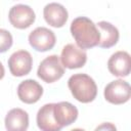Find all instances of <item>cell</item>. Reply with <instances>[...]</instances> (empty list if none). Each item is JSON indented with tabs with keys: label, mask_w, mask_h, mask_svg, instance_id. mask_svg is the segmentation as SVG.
<instances>
[{
	"label": "cell",
	"mask_w": 131,
	"mask_h": 131,
	"mask_svg": "<svg viewBox=\"0 0 131 131\" xmlns=\"http://www.w3.org/2000/svg\"><path fill=\"white\" fill-rule=\"evenodd\" d=\"M70 30L76 44L83 50L98 46L100 42V32L97 26L86 16L76 17L72 21Z\"/></svg>",
	"instance_id": "cell-1"
},
{
	"label": "cell",
	"mask_w": 131,
	"mask_h": 131,
	"mask_svg": "<svg viewBox=\"0 0 131 131\" xmlns=\"http://www.w3.org/2000/svg\"><path fill=\"white\" fill-rule=\"evenodd\" d=\"M69 89L78 101L88 103L95 99L97 94V86L94 80L87 74H75L68 81Z\"/></svg>",
	"instance_id": "cell-2"
},
{
	"label": "cell",
	"mask_w": 131,
	"mask_h": 131,
	"mask_svg": "<svg viewBox=\"0 0 131 131\" xmlns=\"http://www.w3.org/2000/svg\"><path fill=\"white\" fill-rule=\"evenodd\" d=\"M63 74L64 68L60 61V57L56 54L45 57L37 70V76L46 83H53L59 80Z\"/></svg>",
	"instance_id": "cell-3"
},
{
	"label": "cell",
	"mask_w": 131,
	"mask_h": 131,
	"mask_svg": "<svg viewBox=\"0 0 131 131\" xmlns=\"http://www.w3.org/2000/svg\"><path fill=\"white\" fill-rule=\"evenodd\" d=\"M103 95L110 103L123 104L131 98V85L122 79L112 81L105 86Z\"/></svg>",
	"instance_id": "cell-4"
},
{
	"label": "cell",
	"mask_w": 131,
	"mask_h": 131,
	"mask_svg": "<svg viewBox=\"0 0 131 131\" xmlns=\"http://www.w3.org/2000/svg\"><path fill=\"white\" fill-rule=\"evenodd\" d=\"M55 42L56 38L54 33L45 27H38L29 35L30 45L39 52H45L52 49Z\"/></svg>",
	"instance_id": "cell-5"
},
{
	"label": "cell",
	"mask_w": 131,
	"mask_h": 131,
	"mask_svg": "<svg viewBox=\"0 0 131 131\" xmlns=\"http://www.w3.org/2000/svg\"><path fill=\"white\" fill-rule=\"evenodd\" d=\"M9 23L16 29H27L34 24L36 19L33 8L26 4H16L12 6L8 13Z\"/></svg>",
	"instance_id": "cell-6"
},
{
	"label": "cell",
	"mask_w": 131,
	"mask_h": 131,
	"mask_svg": "<svg viewBox=\"0 0 131 131\" xmlns=\"http://www.w3.org/2000/svg\"><path fill=\"white\" fill-rule=\"evenodd\" d=\"M7 63L12 76L23 77L31 72L33 66V58L29 51L17 50L9 56Z\"/></svg>",
	"instance_id": "cell-7"
},
{
	"label": "cell",
	"mask_w": 131,
	"mask_h": 131,
	"mask_svg": "<svg viewBox=\"0 0 131 131\" xmlns=\"http://www.w3.org/2000/svg\"><path fill=\"white\" fill-rule=\"evenodd\" d=\"M60 61L63 68L73 70L82 68L87 61V54L85 50L77 47L74 44H67L60 54Z\"/></svg>",
	"instance_id": "cell-8"
},
{
	"label": "cell",
	"mask_w": 131,
	"mask_h": 131,
	"mask_svg": "<svg viewBox=\"0 0 131 131\" xmlns=\"http://www.w3.org/2000/svg\"><path fill=\"white\" fill-rule=\"evenodd\" d=\"M110 73L116 77H127L131 73V55L126 51H117L107 60Z\"/></svg>",
	"instance_id": "cell-9"
},
{
	"label": "cell",
	"mask_w": 131,
	"mask_h": 131,
	"mask_svg": "<svg viewBox=\"0 0 131 131\" xmlns=\"http://www.w3.org/2000/svg\"><path fill=\"white\" fill-rule=\"evenodd\" d=\"M43 94V87L33 79H27L19 83L17 87L18 98L28 104L37 102Z\"/></svg>",
	"instance_id": "cell-10"
},
{
	"label": "cell",
	"mask_w": 131,
	"mask_h": 131,
	"mask_svg": "<svg viewBox=\"0 0 131 131\" xmlns=\"http://www.w3.org/2000/svg\"><path fill=\"white\" fill-rule=\"evenodd\" d=\"M43 16L45 21L53 28H61L66 25L69 13L68 10L59 3H48L43 9Z\"/></svg>",
	"instance_id": "cell-11"
},
{
	"label": "cell",
	"mask_w": 131,
	"mask_h": 131,
	"mask_svg": "<svg viewBox=\"0 0 131 131\" xmlns=\"http://www.w3.org/2000/svg\"><path fill=\"white\" fill-rule=\"evenodd\" d=\"M36 121L41 131H60L62 129L54 117V103H46L41 106L37 113Z\"/></svg>",
	"instance_id": "cell-12"
},
{
	"label": "cell",
	"mask_w": 131,
	"mask_h": 131,
	"mask_svg": "<svg viewBox=\"0 0 131 131\" xmlns=\"http://www.w3.org/2000/svg\"><path fill=\"white\" fill-rule=\"evenodd\" d=\"M78 114V108L68 101L54 103V117L58 125L62 128L73 124L77 120Z\"/></svg>",
	"instance_id": "cell-13"
},
{
	"label": "cell",
	"mask_w": 131,
	"mask_h": 131,
	"mask_svg": "<svg viewBox=\"0 0 131 131\" xmlns=\"http://www.w3.org/2000/svg\"><path fill=\"white\" fill-rule=\"evenodd\" d=\"M4 123L7 131H27L29 127V115L23 108L15 107L7 113Z\"/></svg>",
	"instance_id": "cell-14"
},
{
	"label": "cell",
	"mask_w": 131,
	"mask_h": 131,
	"mask_svg": "<svg viewBox=\"0 0 131 131\" xmlns=\"http://www.w3.org/2000/svg\"><path fill=\"white\" fill-rule=\"evenodd\" d=\"M99 32H100V42L98 44L101 48H111L115 46L120 38V34L118 29L108 21L101 20L96 24Z\"/></svg>",
	"instance_id": "cell-15"
},
{
	"label": "cell",
	"mask_w": 131,
	"mask_h": 131,
	"mask_svg": "<svg viewBox=\"0 0 131 131\" xmlns=\"http://www.w3.org/2000/svg\"><path fill=\"white\" fill-rule=\"evenodd\" d=\"M0 36H1V48H0V52H5L12 45V36H11V34L8 31H6L4 29H1L0 30Z\"/></svg>",
	"instance_id": "cell-16"
},
{
	"label": "cell",
	"mask_w": 131,
	"mask_h": 131,
	"mask_svg": "<svg viewBox=\"0 0 131 131\" xmlns=\"http://www.w3.org/2000/svg\"><path fill=\"white\" fill-rule=\"evenodd\" d=\"M94 131H117V127L113 123L105 122V123H101L100 125H98L94 129Z\"/></svg>",
	"instance_id": "cell-17"
},
{
	"label": "cell",
	"mask_w": 131,
	"mask_h": 131,
	"mask_svg": "<svg viewBox=\"0 0 131 131\" xmlns=\"http://www.w3.org/2000/svg\"><path fill=\"white\" fill-rule=\"evenodd\" d=\"M71 131H85L84 129H81V128H75V129H72Z\"/></svg>",
	"instance_id": "cell-18"
}]
</instances>
